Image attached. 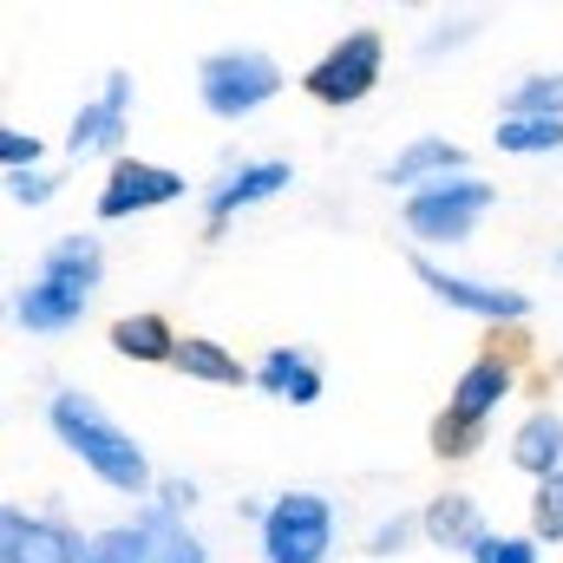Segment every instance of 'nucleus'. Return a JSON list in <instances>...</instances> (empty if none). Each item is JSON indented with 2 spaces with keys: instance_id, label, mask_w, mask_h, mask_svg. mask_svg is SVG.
Wrapping results in <instances>:
<instances>
[{
  "instance_id": "nucleus-6",
  "label": "nucleus",
  "mask_w": 563,
  "mask_h": 563,
  "mask_svg": "<svg viewBox=\"0 0 563 563\" xmlns=\"http://www.w3.org/2000/svg\"><path fill=\"white\" fill-rule=\"evenodd\" d=\"M498 203V190L485 184V177H445V184H426L407 197V230L420 236V243H465L472 230H478V217Z\"/></svg>"
},
{
  "instance_id": "nucleus-14",
  "label": "nucleus",
  "mask_w": 563,
  "mask_h": 563,
  "mask_svg": "<svg viewBox=\"0 0 563 563\" xmlns=\"http://www.w3.org/2000/svg\"><path fill=\"white\" fill-rule=\"evenodd\" d=\"M445 177H465V151H459L452 139H432V132L413 139L394 164H387V184H394V190H407V197L426 190V184H445Z\"/></svg>"
},
{
  "instance_id": "nucleus-4",
  "label": "nucleus",
  "mask_w": 563,
  "mask_h": 563,
  "mask_svg": "<svg viewBox=\"0 0 563 563\" xmlns=\"http://www.w3.org/2000/svg\"><path fill=\"white\" fill-rule=\"evenodd\" d=\"M380 73H387V40H380V26H354V33H341V40L301 73V92H308L314 106H361V99L380 86Z\"/></svg>"
},
{
  "instance_id": "nucleus-22",
  "label": "nucleus",
  "mask_w": 563,
  "mask_h": 563,
  "mask_svg": "<svg viewBox=\"0 0 563 563\" xmlns=\"http://www.w3.org/2000/svg\"><path fill=\"white\" fill-rule=\"evenodd\" d=\"M86 563H144V525H112L86 538Z\"/></svg>"
},
{
  "instance_id": "nucleus-26",
  "label": "nucleus",
  "mask_w": 563,
  "mask_h": 563,
  "mask_svg": "<svg viewBox=\"0 0 563 563\" xmlns=\"http://www.w3.org/2000/svg\"><path fill=\"white\" fill-rule=\"evenodd\" d=\"M538 551H544V544H538L531 531H525V538H505V531H492V538L472 551V563H538Z\"/></svg>"
},
{
  "instance_id": "nucleus-28",
  "label": "nucleus",
  "mask_w": 563,
  "mask_h": 563,
  "mask_svg": "<svg viewBox=\"0 0 563 563\" xmlns=\"http://www.w3.org/2000/svg\"><path fill=\"white\" fill-rule=\"evenodd\" d=\"M0 164H7V177H13V170H40V139L7 125V132H0Z\"/></svg>"
},
{
  "instance_id": "nucleus-11",
  "label": "nucleus",
  "mask_w": 563,
  "mask_h": 563,
  "mask_svg": "<svg viewBox=\"0 0 563 563\" xmlns=\"http://www.w3.org/2000/svg\"><path fill=\"white\" fill-rule=\"evenodd\" d=\"M295 184V170L282 164V157H250V164H236L223 184H210V197H203V223H210V236L230 223V217H243L250 203H269Z\"/></svg>"
},
{
  "instance_id": "nucleus-27",
  "label": "nucleus",
  "mask_w": 563,
  "mask_h": 563,
  "mask_svg": "<svg viewBox=\"0 0 563 563\" xmlns=\"http://www.w3.org/2000/svg\"><path fill=\"white\" fill-rule=\"evenodd\" d=\"M53 190H59V177H53V170H13V177H7V197H13L20 210L53 203Z\"/></svg>"
},
{
  "instance_id": "nucleus-24",
  "label": "nucleus",
  "mask_w": 563,
  "mask_h": 563,
  "mask_svg": "<svg viewBox=\"0 0 563 563\" xmlns=\"http://www.w3.org/2000/svg\"><path fill=\"white\" fill-rule=\"evenodd\" d=\"M413 538H426L420 518H413V511H394V518H380V525L367 531V558H400Z\"/></svg>"
},
{
  "instance_id": "nucleus-7",
  "label": "nucleus",
  "mask_w": 563,
  "mask_h": 563,
  "mask_svg": "<svg viewBox=\"0 0 563 563\" xmlns=\"http://www.w3.org/2000/svg\"><path fill=\"white\" fill-rule=\"evenodd\" d=\"M184 197V170L170 164H144V157H119L112 177L99 184V217L106 223H125V217H144V210H164Z\"/></svg>"
},
{
  "instance_id": "nucleus-30",
  "label": "nucleus",
  "mask_w": 563,
  "mask_h": 563,
  "mask_svg": "<svg viewBox=\"0 0 563 563\" xmlns=\"http://www.w3.org/2000/svg\"><path fill=\"white\" fill-rule=\"evenodd\" d=\"M190 505H197V485H190V478H157V511L184 518Z\"/></svg>"
},
{
  "instance_id": "nucleus-18",
  "label": "nucleus",
  "mask_w": 563,
  "mask_h": 563,
  "mask_svg": "<svg viewBox=\"0 0 563 563\" xmlns=\"http://www.w3.org/2000/svg\"><path fill=\"white\" fill-rule=\"evenodd\" d=\"M184 380H203V387H243L256 367H243L223 341H210V334H184L177 341V361H170Z\"/></svg>"
},
{
  "instance_id": "nucleus-2",
  "label": "nucleus",
  "mask_w": 563,
  "mask_h": 563,
  "mask_svg": "<svg viewBox=\"0 0 563 563\" xmlns=\"http://www.w3.org/2000/svg\"><path fill=\"white\" fill-rule=\"evenodd\" d=\"M99 276H106V250H99V236L66 230V236L40 256L33 282L13 295V321H20L26 334H66V328H79L86 308H92Z\"/></svg>"
},
{
  "instance_id": "nucleus-19",
  "label": "nucleus",
  "mask_w": 563,
  "mask_h": 563,
  "mask_svg": "<svg viewBox=\"0 0 563 563\" xmlns=\"http://www.w3.org/2000/svg\"><path fill=\"white\" fill-rule=\"evenodd\" d=\"M144 563H203V544L184 531V518H170V511H144Z\"/></svg>"
},
{
  "instance_id": "nucleus-31",
  "label": "nucleus",
  "mask_w": 563,
  "mask_h": 563,
  "mask_svg": "<svg viewBox=\"0 0 563 563\" xmlns=\"http://www.w3.org/2000/svg\"><path fill=\"white\" fill-rule=\"evenodd\" d=\"M558 263H563V256H558Z\"/></svg>"
},
{
  "instance_id": "nucleus-21",
  "label": "nucleus",
  "mask_w": 563,
  "mask_h": 563,
  "mask_svg": "<svg viewBox=\"0 0 563 563\" xmlns=\"http://www.w3.org/2000/svg\"><path fill=\"white\" fill-rule=\"evenodd\" d=\"M505 119H563V73H531V79H518Z\"/></svg>"
},
{
  "instance_id": "nucleus-13",
  "label": "nucleus",
  "mask_w": 563,
  "mask_h": 563,
  "mask_svg": "<svg viewBox=\"0 0 563 563\" xmlns=\"http://www.w3.org/2000/svg\"><path fill=\"white\" fill-rule=\"evenodd\" d=\"M420 531H426L432 551H465V558L492 538V525H485V511H478L472 492H439V498L420 511Z\"/></svg>"
},
{
  "instance_id": "nucleus-16",
  "label": "nucleus",
  "mask_w": 563,
  "mask_h": 563,
  "mask_svg": "<svg viewBox=\"0 0 563 563\" xmlns=\"http://www.w3.org/2000/svg\"><path fill=\"white\" fill-rule=\"evenodd\" d=\"M511 465L531 472L538 485L563 472V420L551 413V407H538V413L518 420V432H511Z\"/></svg>"
},
{
  "instance_id": "nucleus-8",
  "label": "nucleus",
  "mask_w": 563,
  "mask_h": 563,
  "mask_svg": "<svg viewBox=\"0 0 563 563\" xmlns=\"http://www.w3.org/2000/svg\"><path fill=\"white\" fill-rule=\"evenodd\" d=\"M413 276H420L445 308L478 314V321H498V328H511V321L531 314V295H525V288H498V282H478V276H452V269H439L432 256H413Z\"/></svg>"
},
{
  "instance_id": "nucleus-29",
  "label": "nucleus",
  "mask_w": 563,
  "mask_h": 563,
  "mask_svg": "<svg viewBox=\"0 0 563 563\" xmlns=\"http://www.w3.org/2000/svg\"><path fill=\"white\" fill-rule=\"evenodd\" d=\"M472 33H478V20H445L439 33H426V40H420V59H439V53H452V46H465Z\"/></svg>"
},
{
  "instance_id": "nucleus-25",
  "label": "nucleus",
  "mask_w": 563,
  "mask_h": 563,
  "mask_svg": "<svg viewBox=\"0 0 563 563\" xmlns=\"http://www.w3.org/2000/svg\"><path fill=\"white\" fill-rule=\"evenodd\" d=\"M478 445H485V432H478V426L452 420V413H439V420H432V452H439V459H472Z\"/></svg>"
},
{
  "instance_id": "nucleus-3",
  "label": "nucleus",
  "mask_w": 563,
  "mask_h": 563,
  "mask_svg": "<svg viewBox=\"0 0 563 563\" xmlns=\"http://www.w3.org/2000/svg\"><path fill=\"white\" fill-rule=\"evenodd\" d=\"M276 92H282V66L263 46H223V53H203V59H197V99H203V112L223 119V125L263 112Z\"/></svg>"
},
{
  "instance_id": "nucleus-5",
  "label": "nucleus",
  "mask_w": 563,
  "mask_h": 563,
  "mask_svg": "<svg viewBox=\"0 0 563 563\" xmlns=\"http://www.w3.org/2000/svg\"><path fill=\"white\" fill-rule=\"evenodd\" d=\"M334 551V505L321 492H282L263 505V563H328Z\"/></svg>"
},
{
  "instance_id": "nucleus-17",
  "label": "nucleus",
  "mask_w": 563,
  "mask_h": 563,
  "mask_svg": "<svg viewBox=\"0 0 563 563\" xmlns=\"http://www.w3.org/2000/svg\"><path fill=\"white\" fill-rule=\"evenodd\" d=\"M177 341H184V334H177L157 308H139V314H119V321H112V347H119L125 361H144V367H157V361L170 367V361H177Z\"/></svg>"
},
{
  "instance_id": "nucleus-15",
  "label": "nucleus",
  "mask_w": 563,
  "mask_h": 563,
  "mask_svg": "<svg viewBox=\"0 0 563 563\" xmlns=\"http://www.w3.org/2000/svg\"><path fill=\"white\" fill-rule=\"evenodd\" d=\"M250 380H256L269 400H288V407H314V400H321V367H314V354H301V347H269Z\"/></svg>"
},
{
  "instance_id": "nucleus-20",
  "label": "nucleus",
  "mask_w": 563,
  "mask_h": 563,
  "mask_svg": "<svg viewBox=\"0 0 563 563\" xmlns=\"http://www.w3.org/2000/svg\"><path fill=\"white\" fill-rule=\"evenodd\" d=\"M492 144L511 157H551V151H563V119H498Z\"/></svg>"
},
{
  "instance_id": "nucleus-10",
  "label": "nucleus",
  "mask_w": 563,
  "mask_h": 563,
  "mask_svg": "<svg viewBox=\"0 0 563 563\" xmlns=\"http://www.w3.org/2000/svg\"><path fill=\"white\" fill-rule=\"evenodd\" d=\"M0 563H86V538L59 518H33L20 505L0 511Z\"/></svg>"
},
{
  "instance_id": "nucleus-9",
  "label": "nucleus",
  "mask_w": 563,
  "mask_h": 563,
  "mask_svg": "<svg viewBox=\"0 0 563 563\" xmlns=\"http://www.w3.org/2000/svg\"><path fill=\"white\" fill-rule=\"evenodd\" d=\"M518 394V361L511 354H498V347H485V354H472L465 361V374L452 380V394H445V413L465 426H485L498 420V407Z\"/></svg>"
},
{
  "instance_id": "nucleus-1",
  "label": "nucleus",
  "mask_w": 563,
  "mask_h": 563,
  "mask_svg": "<svg viewBox=\"0 0 563 563\" xmlns=\"http://www.w3.org/2000/svg\"><path fill=\"white\" fill-rule=\"evenodd\" d=\"M46 426H53V439H59L99 485H112V492H125V498L157 492V472H151L144 445L112 420L99 400H86V394H53V400H46Z\"/></svg>"
},
{
  "instance_id": "nucleus-12",
  "label": "nucleus",
  "mask_w": 563,
  "mask_h": 563,
  "mask_svg": "<svg viewBox=\"0 0 563 563\" xmlns=\"http://www.w3.org/2000/svg\"><path fill=\"white\" fill-rule=\"evenodd\" d=\"M125 119H132V79L112 73L106 92H99L92 106H79V119H73V132H66V151H73V157H106V151H119V144H125Z\"/></svg>"
},
{
  "instance_id": "nucleus-23",
  "label": "nucleus",
  "mask_w": 563,
  "mask_h": 563,
  "mask_svg": "<svg viewBox=\"0 0 563 563\" xmlns=\"http://www.w3.org/2000/svg\"><path fill=\"white\" fill-rule=\"evenodd\" d=\"M531 538L538 544H563V472L531 492Z\"/></svg>"
}]
</instances>
